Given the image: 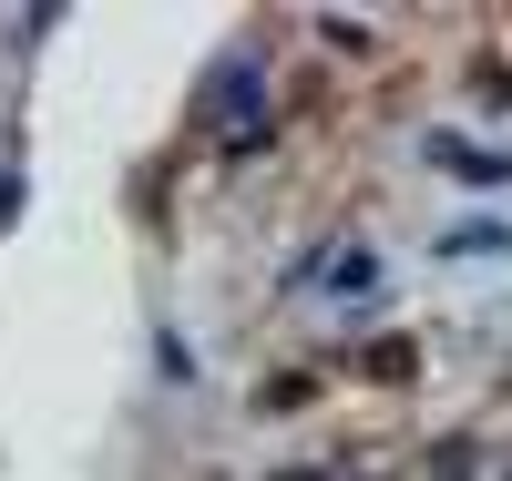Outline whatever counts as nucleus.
I'll use <instances>...</instances> for the list:
<instances>
[{"mask_svg": "<svg viewBox=\"0 0 512 481\" xmlns=\"http://www.w3.org/2000/svg\"><path fill=\"white\" fill-rule=\"evenodd\" d=\"M512 246V226H502V215H461V226L441 236V256H502Z\"/></svg>", "mask_w": 512, "mask_h": 481, "instance_id": "7ed1b4c3", "label": "nucleus"}, {"mask_svg": "<svg viewBox=\"0 0 512 481\" xmlns=\"http://www.w3.org/2000/svg\"><path fill=\"white\" fill-rule=\"evenodd\" d=\"M308 287H328V297H349V308H359V297H379V287H390V267H379V246H328L318 256V267H308Z\"/></svg>", "mask_w": 512, "mask_h": 481, "instance_id": "f257e3e1", "label": "nucleus"}, {"mask_svg": "<svg viewBox=\"0 0 512 481\" xmlns=\"http://www.w3.org/2000/svg\"><path fill=\"white\" fill-rule=\"evenodd\" d=\"M431 164L461 174V185H512V154H492V144H472V134H431Z\"/></svg>", "mask_w": 512, "mask_h": 481, "instance_id": "f03ea898", "label": "nucleus"}]
</instances>
